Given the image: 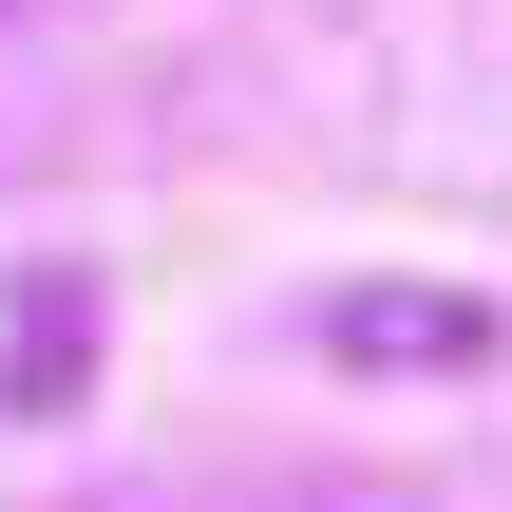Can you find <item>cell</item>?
Here are the masks:
<instances>
[{
    "label": "cell",
    "mask_w": 512,
    "mask_h": 512,
    "mask_svg": "<svg viewBox=\"0 0 512 512\" xmlns=\"http://www.w3.org/2000/svg\"><path fill=\"white\" fill-rule=\"evenodd\" d=\"M323 361H361V380H475V361H512V323L475 304V285L361 266V285H323Z\"/></svg>",
    "instance_id": "cell-1"
},
{
    "label": "cell",
    "mask_w": 512,
    "mask_h": 512,
    "mask_svg": "<svg viewBox=\"0 0 512 512\" xmlns=\"http://www.w3.org/2000/svg\"><path fill=\"white\" fill-rule=\"evenodd\" d=\"M57 399H76V266L19 285V418H57Z\"/></svg>",
    "instance_id": "cell-2"
}]
</instances>
